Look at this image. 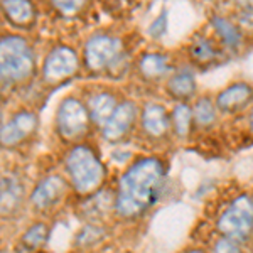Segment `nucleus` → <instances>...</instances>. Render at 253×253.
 I'll use <instances>...</instances> for the list:
<instances>
[{"mask_svg": "<svg viewBox=\"0 0 253 253\" xmlns=\"http://www.w3.org/2000/svg\"><path fill=\"white\" fill-rule=\"evenodd\" d=\"M166 169L159 159L145 157L132 164L118 181L115 211L122 218L144 214L161 194Z\"/></svg>", "mask_w": 253, "mask_h": 253, "instance_id": "1", "label": "nucleus"}, {"mask_svg": "<svg viewBox=\"0 0 253 253\" xmlns=\"http://www.w3.org/2000/svg\"><path fill=\"white\" fill-rule=\"evenodd\" d=\"M66 170L71 184L80 194H89L105 179V167L86 145H75L66 156Z\"/></svg>", "mask_w": 253, "mask_h": 253, "instance_id": "2", "label": "nucleus"}, {"mask_svg": "<svg viewBox=\"0 0 253 253\" xmlns=\"http://www.w3.org/2000/svg\"><path fill=\"white\" fill-rule=\"evenodd\" d=\"M0 51H2L0 71H2L3 84L22 83L31 78L36 68V61L34 52L26 39L20 36H3Z\"/></svg>", "mask_w": 253, "mask_h": 253, "instance_id": "3", "label": "nucleus"}, {"mask_svg": "<svg viewBox=\"0 0 253 253\" xmlns=\"http://www.w3.org/2000/svg\"><path fill=\"white\" fill-rule=\"evenodd\" d=\"M125 61L122 41L110 34L91 36L83 47V63L89 73H107Z\"/></svg>", "mask_w": 253, "mask_h": 253, "instance_id": "4", "label": "nucleus"}, {"mask_svg": "<svg viewBox=\"0 0 253 253\" xmlns=\"http://www.w3.org/2000/svg\"><path fill=\"white\" fill-rule=\"evenodd\" d=\"M216 228L221 236L235 242H247L253 233V198L250 194H240L231 205L219 214Z\"/></svg>", "mask_w": 253, "mask_h": 253, "instance_id": "5", "label": "nucleus"}, {"mask_svg": "<svg viewBox=\"0 0 253 253\" xmlns=\"http://www.w3.org/2000/svg\"><path fill=\"white\" fill-rule=\"evenodd\" d=\"M91 117L83 103L78 98L68 96L61 101L58 113H56V128L64 140H78L88 132Z\"/></svg>", "mask_w": 253, "mask_h": 253, "instance_id": "6", "label": "nucleus"}, {"mask_svg": "<svg viewBox=\"0 0 253 253\" xmlns=\"http://www.w3.org/2000/svg\"><path fill=\"white\" fill-rule=\"evenodd\" d=\"M80 66L78 54L68 46H56L46 56L42 64V76L49 83L64 81L76 75Z\"/></svg>", "mask_w": 253, "mask_h": 253, "instance_id": "7", "label": "nucleus"}, {"mask_svg": "<svg viewBox=\"0 0 253 253\" xmlns=\"http://www.w3.org/2000/svg\"><path fill=\"white\" fill-rule=\"evenodd\" d=\"M66 193V181L61 175L52 174L39 182L34 187V191L29 196L31 205L38 211L51 210L54 205H58L61 198Z\"/></svg>", "mask_w": 253, "mask_h": 253, "instance_id": "8", "label": "nucleus"}, {"mask_svg": "<svg viewBox=\"0 0 253 253\" xmlns=\"http://www.w3.org/2000/svg\"><path fill=\"white\" fill-rule=\"evenodd\" d=\"M135 120H137L135 103L126 100L124 103L118 105L117 110L113 112V115L110 117V120L103 125L101 135L108 142L122 140L130 132V128L135 124Z\"/></svg>", "mask_w": 253, "mask_h": 253, "instance_id": "9", "label": "nucleus"}, {"mask_svg": "<svg viewBox=\"0 0 253 253\" xmlns=\"http://www.w3.org/2000/svg\"><path fill=\"white\" fill-rule=\"evenodd\" d=\"M38 126V117L34 112H19L10 118L7 124L2 126V145L3 147H14L26 140L34 133Z\"/></svg>", "mask_w": 253, "mask_h": 253, "instance_id": "10", "label": "nucleus"}, {"mask_svg": "<svg viewBox=\"0 0 253 253\" xmlns=\"http://www.w3.org/2000/svg\"><path fill=\"white\" fill-rule=\"evenodd\" d=\"M253 98V88L247 83H235L230 84L228 88H224L223 91L218 93L216 96V107L219 112L233 115L238 113L240 110H243Z\"/></svg>", "mask_w": 253, "mask_h": 253, "instance_id": "11", "label": "nucleus"}, {"mask_svg": "<svg viewBox=\"0 0 253 253\" xmlns=\"http://www.w3.org/2000/svg\"><path fill=\"white\" fill-rule=\"evenodd\" d=\"M140 125L142 130L152 138H162L169 133V130L172 128L170 124V117L167 113V110L162 105L150 103L142 110L140 117Z\"/></svg>", "mask_w": 253, "mask_h": 253, "instance_id": "12", "label": "nucleus"}, {"mask_svg": "<svg viewBox=\"0 0 253 253\" xmlns=\"http://www.w3.org/2000/svg\"><path fill=\"white\" fill-rule=\"evenodd\" d=\"M117 107V96L113 93L107 91V89L91 93L86 100V108L89 112V117H91V122L100 128H103V125L110 120V117L113 115Z\"/></svg>", "mask_w": 253, "mask_h": 253, "instance_id": "13", "label": "nucleus"}, {"mask_svg": "<svg viewBox=\"0 0 253 253\" xmlns=\"http://www.w3.org/2000/svg\"><path fill=\"white\" fill-rule=\"evenodd\" d=\"M196 86L198 84H196V78L193 73L189 69H182V71L170 75V78L167 80L166 89H167V95L174 98L175 101L186 103L187 100H191L194 96Z\"/></svg>", "mask_w": 253, "mask_h": 253, "instance_id": "14", "label": "nucleus"}, {"mask_svg": "<svg viewBox=\"0 0 253 253\" xmlns=\"http://www.w3.org/2000/svg\"><path fill=\"white\" fill-rule=\"evenodd\" d=\"M211 29L214 31V36L218 38L221 46L228 49H238L242 46L243 31L233 20L221 17V15H213L211 17Z\"/></svg>", "mask_w": 253, "mask_h": 253, "instance_id": "15", "label": "nucleus"}, {"mask_svg": "<svg viewBox=\"0 0 253 253\" xmlns=\"http://www.w3.org/2000/svg\"><path fill=\"white\" fill-rule=\"evenodd\" d=\"M170 61L161 52H145L138 58V73L142 78L157 81L169 75Z\"/></svg>", "mask_w": 253, "mask_h": 253, "instance_id": "16", "label": "nucleus"}, {"mask_svg": "<svg viewBox=\"0 0 253 253\" xmlns=\"http://www.w3.org/2000/svg\"><path fill=\"white\" fill-rule=\"evenodd\" d=\"M2 10L7 20L15 27H29L36 17L31 0H2Z\"/></svg>", "mask_w": 253, "mask_h": 253, "instance_id": "17", "label": "nucleus"}, {"mask_svg": "<svg viewBox=\"0 0 253 253\" xmlns=\"http://www.w3.org/2000/svg\"><path fill=\"white\" fill-rule=\"evenodd\" d=\"M219 56V49L216 46L213 39L206 38V36H198L189 46V58L193 59L194 64L198 66H210L213 64Z\"/></svg>", "mask_w": 253, "mask_h": 253, "instance_id": "18", "label": "nucleus"}, {"mask_svg": "<svg viewBox=\"0 0 253 253\" xmlns=\"http://www.w3.org/2000/svg\"><path fill=\"white\" fill-rule=\"evenodd\" d=\"M22 193L24 187L20 184V181L17 177H7L2 179V213L3 214H10L20 206L22 203Z\"/></svg>", "mask_w": 253, "mask_h": 253, "instance_id": "19", "label": "nucleus"}, {"mask_svg": "<svg viewBox=\"0 0 253 253\" xmlns=\"http://www.w3.org/2000/svg\"><path fill=\"white\" fill-rule=\"evenodd\" d=\"M170 124H172V130L179 138L187 137L191 132V126L194 124L193 108L187 103H177L170 113Z\"/></svg>", "mask_w": 253, "mask_h": 253, "instance_id": "20", "label": "nucleus"}, {"mask_svg": "<svg viewBox=\"0 0 253 253\" xmlns=\"http://www.w3.org/2000/svg\"><path fill=\"white\" fill-rule=\"evenodd\" d=\"M218 107L216 103H213V100L208 96L199 98L193 107V117H194V124L198 126H211L216 122L218 117Z\"/></svg>", "mask_w": 253, "mask_h": 253, "instance_id": "21", "label": "nucleus"}, {"mask_svg": "<svg viewBox=\"0 0 253 253\" xmlns=\"http://www.w3.org/2000/svg\"><path fill=\"white\" fill-rule=\"evenodd\" d=\"M47 233H49V228L46 223H36L26 230V233L20 238V245L24 247V250L36 252L46 243Z\"/></svg>", "mask_w": 253, "mask_h": 253, "instance_id": "22", "label": "nucleus"}, {"mask_svg": "<svg viewBox=\"0 0 253 253\" xmlns=\"http://www.w3.org/2000/svg\"><path fill=\"white\" fill-rule=\"evenodd\" d=\"M88 0H49L52 7L63 15H75L86 5Z\"/></svg>", "mask_w": 253, "mask_h": 253, "instance_id": "23", "label": "nucleus"}, {"mask_svg": "<svg viewBox=\"0 0 253 253\" xmlns=\"http://www.w3.org/2000/svg\"><path fill=\"white\" fill-rule=\"evenodd\" d=\"M213 252L214 253H243L242 248H240V243L231 238H226V236H221V238L216 240L213 245Z\"/></svg>", "mask_w": 253, "mask_h": 253, "instance_id": "24", "label": "nucleus"}, {"mask_svg": "<svg viewBox=\"0 0 253 253\" xmlns=\"http://www.w3.org/2000/svg\"><path fill=\"white\" fill-rule=\"evenodd\" d=\"M166 31H167V19H166V12H162L159 17L154 20L152 24H150V27H149V32H150V36L152 38H162V36L166 34Z\"/></svg>", "mask_w": 253, "mask_h": 253, "instance_id": "25", "label": "nucleus"}, {"mask_svg": "<svg viewBox=\"0 0 253 253\" xmlns=\"http://www.w3.org/2000/svg\"><path fill=\"white\" fill-rule=\"evenodd\" d=\"M233 2L242 10H245V9H253V0H233Z\"/></svg>", "mask_w": 253, "mask_h": 253, "instance_id": "26", "label": "nucleus"}, {"mask_svg": "<svg viewBox=\"0 0 253 253\" xmlns=\"http://www.w3.org/2000/svg\"><path fill=\"white\" fill-rule=\"evenodd\" d=\"M248 126H250V132L253 133V107L250 110V113H248Z\"/></svg>", "mask_w": 253, "mask_h": 253, "instance_id": "27", "label": "nucleus"}, {"mask_svg": "<svg viewBox=\"0 0 253 253\" xmlns=\"http://www.w3.org/2000/svg\"><path fill=\"white\" fill-rule=\"evenodd\" d=\"M186 253H205L203 250H189V252H186Z\"/></svg>", "mask_w": 253, "mask_h": 253, "instance_id": "28", "label": "nucleus"}]
</instances>
